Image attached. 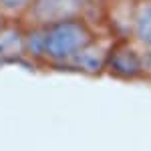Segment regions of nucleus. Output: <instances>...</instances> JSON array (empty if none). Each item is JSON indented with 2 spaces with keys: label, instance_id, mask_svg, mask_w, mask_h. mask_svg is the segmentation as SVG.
<instances>
[{
  "label": "nucleus",
  "instance_id": "nucleus-8",
  "mask_svg": "<svg viewBox=\"0 0 151 151\" xmlns=\"http://www.w3.org/2000/svg\"><path fill=\"white\" fill-rule=\"evenodd\" d=\"M2 30H4V14L0 12V32H2Z\"/></svg>",
  "mask_w": 151,
  "mask_h": 151
},
{
  "label": "nucleus",
  "instance_id": "nucleus-5",
  "mask_svg": "<svg viewBox=\"0 0 151 151\" xmlns=\"http://www.w3.org/2000/svg\"><path fill=\"white\" fill-rule=\"evenodd\" d=\"M131 32L137 45L151 50V0H139L131 16Z\"/></svg>",
  "mask_w": 151,
  "mask_h": 151
},
{
  "label": "nucleus",
  "instance_id": "nucleus-1",
  "mask_svg": "<svg viewBox=\"0 0 151 151\" xmlns=\"http://www.w3.org/2000/svg\"><path fill=\"white\" fill-rule=\"evenodd\" d=\"M93 32L81 20L36 26L26 32V52L38 60H47L57 67H67L73 58L93 42Z\"/></svg>",
  "mask_w": 151,
  "mask_h": 151
},
{
  "label": "nucleus",
  "instance_id": "nucleus-7",
  "mask_svg": "<svg viewBox=\"0 0 151 151\" xmlns=\"http://www.w3.org/2000/svg\"><path fill=\"white\" fill-rule=\"evenodd\" d=\"M32 4H35V0H0V12L16 16V14L28 12Z\"/></svg>",
  "mask_w": 151,
  "mask_h": 151
},
{
  "label": "nucleus",
  "instance_id": "nucleus-6",
  "mask_svg": "<svg viewBox=\"0 0 151 151\" xmlns=\"http://www.w3.org/2000/svg\"><path fill=\"white\" fill-rule=\"evenodd\" d=\"M26 55V35L16 26H4L0 32V60H14Z\"/></svg>",
  "mask_w": 151,
  "mask_h": 151
},
{
  "label": "nucleus",
  "instance_id": "nucleus-4",
  "mask_svg": "<svg viewBox=\"0 0 151 151\" xmlns=\"http://www.w3.org/2000/svg\"><path fill=\"white\" fill-rule=\"evenodd\" d=\"M109 52L107 47H103L101 42L93 40L87 48H83L77 57L73 58V63L69 65V69H75L85 75H99L107 69V60H109Z\"/></svg>",
  "mask_w": 151,
  "mask_h": 151
},
{
  "label": "nucleus",
  "instance_id": "nucleus-3",
  "mask_svg": "<svg viewBox=\"0 0 151 151\" xmlns=\"http://www.w3.org/2000/svg\"><path fill=\"white\" fill-rule=\"evenodd\" d=\"M93 0H35L28 10V20L35 26L79 20L83 12L91 6Z\"/></svg>",
  "mask_w": 151,
  "mask_h": 151
},
{
  "label": "nucleus",
  "instance_id": "nucleus-2",
  "mask_svg": "<svg viewBox=\"0 0 151 151\" xmlns=\"http://www.w3.org/2000/svg\"><path fill=\"white\" fill-rule=\"evenodd\" d=\"M107 70L119 79H139L151 75V50L141 45H119L109 52Z\"/></svg>",
  "mask_w": 151,
  "mask_h": 151
}]
</instances>
